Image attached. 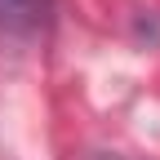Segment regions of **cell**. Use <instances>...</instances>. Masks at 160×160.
<instances>
[{
  "mask_svg": "<svg viewBox=\"0 0 160 160\" xmlns=\"http://www.w3.org/2000/svg\"><path fill=\"white\" fill-rule=\"evenodd\" d=\"M45 0H0V18H36Z\"/></svg>",
  "mask_w": 160,
  "mask_h": 160,
  "instance_id": "6da1fadb",
  "label": "cell"
}]
</instances>
